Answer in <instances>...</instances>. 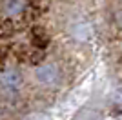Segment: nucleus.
Segmentation results:
<instances>
[{
    "label": "nucleus",
    "mask_w": 122,
    "mask_h": 120,
    "mask_svg": "<svg viewBox=\"0 0 122 120\" xmlns=\"http://www.w3.org/2000/svg\"><path fill=\"white\" fill-rule=\"evenodd\" d=\"M35 78L44 85H51V84H56L58 78H60V71L55 64H44L40 67L35 69Z\"/></svg>",
    "instance_id": "1"
},
{
    "label": "nucleus",
    "mask_w": 122,
    "mask_h": 120,
    "mask_svg": "<svg viewBox=\"0 0 122 120\" xmlns=\"http://www.w3.org/2000/svg\"><path fill=\"white\" fill-rule=\"evenodd\" d=\"M0 84L7 91H16L22 84V76L16 69H5L4 73L0 75Z\"/></svg>",
    "instance_id": "2"
},
{
    "label": "nucleus",
    "mask_w": 122,
    "mask_h": 120,
    "mask_svg": "<svg viewBox=\"0 0 122 120\" xmlns=\"http://www.w3.org/2000/svg\"><path fill=\"white\" fill-rule=\"evenodd\" d=\"M22 9H24V2H22V0H4V11H5V15L15 16V15H18Z\"/></svg>",
    "instance_id": "3"
},
{
    "label": "nucleus",
    "mask_w": 122,
    "mask_h": 120,
    "mask_svg": "<svg viewBox=\"0 0 122 120\" xmlns=\"http://www.w3.org/2000/svg\"><path fill=\"white\" fill-rule=\"evenodd\" d=\"M117 107L122 111V96H118V98H117Z\"/></svg>",
    "instance_id": "4"
},
{
    "label": "nucleus",
    "mask_w": 122,
    "mask_h": 120,
    "mask_svg": "<svg viewBox=\"0 0 122 120\" xmlns=\"http://www.w3.org/2000/svg\"><path fill=\"white\" fill-rule=\"evenodd\" d=\"M118 24L122 25V13H120V15H118Z\"/></svg>",
    "instance_id": "5"
}]
</instances>
